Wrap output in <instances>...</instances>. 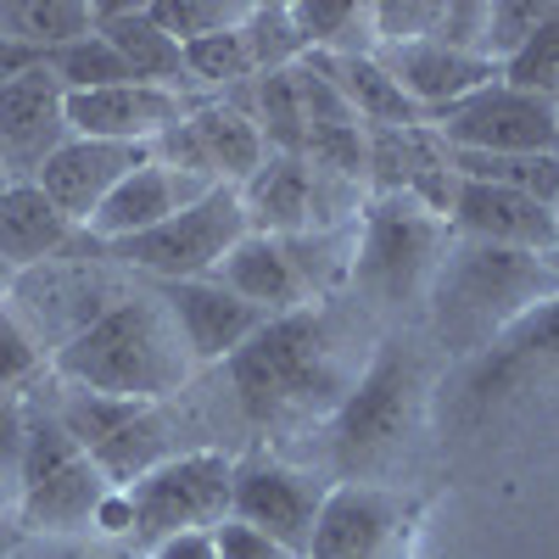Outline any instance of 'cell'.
Segmentation results:
<instances>
[{"instance_id": "cell-1", "label": "cell", "mask_w": 559, "mask_h": 559, "mask_svg": "<svg viewBox=\"0 0 559 559\" xmlns=\"http://www.w3.org/2000/svg\"><path fill=\"white\" fill-rule=\"evenodd\" d=\"M191 376H197V358L185 347L179 319L146 280L51 358V381L112 403H152V408L179 397L191 386Z\"/></svg>"}, {"instance_id": "cell-2", "label": "cell", "mask_w": 559, "mask_h": 559, "mask_svg": "<svg viewBox=\"0 0 559 559\" xmlns=\"http://www.w3.org/2000/svg\"><path fill=\"white\" fill-rule=\"evenodd\" d=\"M559 297V263L481 241H448L431 280V331L448 353H487L521 313Z\"/></svg>"}, {"instance_id": "cell-3", "label": "cell", "mask_w": 559, "mask_h": 559, "mask_svg": "<svg viewBox=\"0 0 559 559\" xmlns=\"http://www.w3.org/2000/svg\"><path fill=\"white\" fill-rule=\"evenodd\" d=\"M224 369H229V386H236V397L252 419L336 414L358 381L342 364V347H336L319 308L269 319Z\"/></svg>"}, {"instance_id": "cell-4", "label": "cell", "mask_w": 559, "mask_h": 559, "mask_svg": "<svg viewBox=\"0 0 559 559\" xmlns=\"http://www.w3.org/2000/svg\"><path fill=\"white\" fill-rule=\"evenodd\" d=\"M107 492H112V481L68 437L51 403L45 408L28 403V442H23V464H17V526L28 537H90Z\"/></svg>"}, {"instance_id": "cell-5", "label": "cell", "mask_w": 559, "mask_h": 559, "mask_svg": "<svg viewBox=\"0 0 559 559\" xmlns=\"http://www.w3.org/2000/svg\"><path fill=\"white\" fill-rule=\"evenodd\" d=\"M353 286L364 297H376L386 308L397 302H426L437 263L453 241V229L442 213H431L414 197H376L358 224H353Z\"/></svg>"}, {"instance_id": "cell-6", "label": "cell", "mask_w": 559, "mask_h": 559, "mask_svg": "<svg viewBox=\"0 0 559 559\" xmlns=\"http://www.w3.org/2000/svg\"><path fill=\"white\" fill-rule=\"evenodd\" d=\"M419 392H426L419 358L403 342H381L369 369H358L347 403L331 414V448L353 481L403 448V437L419 419Z\"/></svg>"}, {"instance_id": "cell-7", "label": "cell", "mask_w": 559, "mask_h": 559, "mask_svg": "<svg viewBox=\"0 0 559 559\" xmlns=\"http://www.w3.org/2000/svg\"><path fill=\"white\" fill-rule=\"evenodd\" d=\"M140 286L134 274H123L112 258H102L96 241H84V258H57L34 274H17L7 286L12 313L34 331V342L45 347V358H57L73 336H84L107 308H118L129 292Z\"/></svg>"}, {"instance_id": "cell-8", "label": "cell", "mask_w": 559, "mask_h": 559, "mask_svg": "<svg viewBox=\"0 0 559 559\" xmlns=\"http://www.w3.org/2000/svg\"><path fill=\"white\" fill-rule=\"evenodd\" d=\"M241 236H252L241 191L218 185V191H207L197 207L163 218L157 229H140L129 241L102 247V258H112L123 274L146 280V286H174V280H207L229 252H236Z\"/></svg>"}, {"instance_id": "cell-9", "label": "cell", "mask_w": 559, "mask_h": 559, "mask_svg": "<svg viewBox=\"0 0 559 559\" xmlns=\"http://www.w3.org/2000/svg\"><path fill=\"white\" fill-rule=\"evenodd\" d=\"M229 487H236V459L218 448H191L163 459L157 471L123 487L134 509V548L146 554L179 532H213L229 515Z\"/></svg>"}, {"instance_id": "cell-10", "label": "cell", "mask_w": 559, "mask_h": 559, "mask_svg": "<svg viewBox=\"0 0 559 559\" xmlns=\"http://www.w3.org/2000/svg\"><path fill=\"white\" fill-rule=\"evenodd\" d=\"M51 414L68 426V437L96 459V471L112 487H129L146 471H157L163 459H174L179 448H168V419L152 403H112L96 392H79L57 381Z\"/></svg>"}, {"instance_id": "cell-11", "label": "cell", "mask_w": 559, "mask_h": 559, "mask_svg": "<svg viewBox=\"0 0 559 559\" xmlns=\"http://www.w3.org/2000/svg\"><path fill=\"white\" fill-rule=\"evenodd\" d=\"M152 157L168 163V168H185L207 185H229V191H241V185L263 168L269 146H263V129L252 123V112L241 102H202L191 107V118L174 123L163 140H152Z\"/></svg>"}, {"instance_id": "cell-12", "label": "cell", "mask_w": 559, "mask_h": 559, "mask_svg": "<svg viewBox=\"0 0 559 559\" xmlns=\"http://www.w3.org/2000/svg\"><path fill=\"white\" fill-rule=\"evenodd\" d=\"M554 112H559V102H543L532 90L503 84V73H498L476 96L437 112L431 134L448 152H554Z\"/></svg>"}, {"instance_id": "cell-13", "label": "cell", "mask_w": 559, "mask_h": 559, "mask_svg": "<svg viewBox=\"0 0 559 559\" xmlns=\"http://www.w3.org/2000/svg\"><path fill=\"white\" fill-rule=\"evenodd\" d=\"M319 503H324V487L297 471V464H280V459H241L236 464V487H229V515L258 526L263 537H274L286 554L308 559V537H313V521H319Z\"/></svg>"}, {"instance_id": "cell-14", "label": "cell", "mask_w": 559, "mask_h": 559, "mask_svg": "<svg viewBox=\"0 0 559 559\" xmlns=\"http://www.w3.org/2000/svg\"><path fill=\"white\" fill-rule=\"evenodd\" d=\"M403 532H408L403 498H392L376 481H336L324 487L308 559H397Z\"/></svg>"}, {"instance_id": "cell-15", "label": "cell", "mask_w": 559, "mask_h": 559, "mask_svg": "<svg viewBox=\"0 0 559 559\" xmlns=\"http://www.w3.org/2000/svg\"><path fill=\"white\" fill-rule=\"evenodd\" d=\"M73 140L68 129V90L51 68H34L12 84H0V163L12 185H34L39 168Z\"/></svg>"}, {"instance_id": "cell-16", "label": "cell", "mask_w": 559, "mask_h": 559, "mask_svg": "<svg viewBox=\"0 0 559 559\" xmlns=\"http://www.w3.org/2000/svg\"><path fill=\"white\" fill-rule=\"evenodd\" d=\"M448 229L459 241H481V247H503V252H532V258L559 252L554 207H543L521 191H503V185H481V179L453 185Z\"/></svg>"}, {"instance_id": "cell-17", "label": "cell", "mask_w": 559, "mask_h": 559, "mask_svg": "<svg viewBox=\"0 0 559 559\" xmlns=\"http://www.w3.org/2000/svg\"><path fill=\"white\" fill-rule=\"evenodd\" d=\"M191 107H202V102H185L157 84L79 90V96H68V129L84 140H112V146H152L174 123L191 118Z\"/></svg>"}, {"instance_id": "cell-18", "label": "cell", "mask_w": 559, "mask_h": 559, "mask_svg": "<svg viewBox=\"0 0 559 559\" xmlns=\"http://www.w3.org/2000/svg\"><path fill=\"white\" fill-rule=\"evenodd\" d=\"M207 191H218V185H207V179L185 174V168H168V163L146 157V163H140V168L118 185V191L102 202V213L84 224V236L96 241V247L129 241V236H140V229H157L163 218L197 207Z\"/></svg>"}, {"instance_id": "cell-19", "label": "cell", "mask_w": 559, "mask_h": 559, "mask_svg": "<svg viewBox=\"0 0 559 559\" xmlns=\"http://www.w3.org/2000/svg\"><path fill=\"white\" fill-rule=\"evenodd\" d=\"M163 302L174 308L179 331H185V347H191L197 369L202 364H229L263 324L269 313L241 302L236 292H224L218 280H174V286H157Z\"/></svg>"}, {"instance_id": "cell-20", "label": "cell", "mask_w": 559, "mask_h": 559, "mask_svg": "<svg viewBox=\"0 0 559 559\" xmlns=\"http://www.w3.org/2000/svg\"><path fill=\"white\" fill-rule=\"evenodd\" d=\"M146 157H152V146H112V140H84V134H73L68 146L39 168L34 185L84 229L90 218L102 213V202H107Z\"/></svg>"}, {"instance_id": "cell-21", "label": "cell", "mask_w": 559, "mask_h": 559, "mask_svg": "<svg viewBox=\"0 0 559 559\" xmlns=\"http://www.w3.org/2000/svg\"><path fill=\"white\" fill-rule=\"evenodd\" d=\"M241 207L252 236H313L324 224V174L308 157H280L269 152L263 168L241 185Z\"/></svg>"}, {"instance_id": "cell-22", "label": "cell", "mask_w": 559, "mask_h": 559, "mask_svg": "<svg viewBox=\"0 0 559 559\" xmlns=\"http://www.w3.org/2000/svg\"><path fill=\"white\" fill-rule=\"evenodd\" d=\"M543 381H559V297L537 302L532 313H521L509 331L481 353V369L471 392L481 403L492 397H515V392H532Z\"/></svg>"}, {"instance_id": "cell-23", "label": "cell", "mask_w": 559, "mask_h": 559, "mask_svg": "<svg viewBox=\"0 0 559 559\" xmlns=\"http://www.w3.org/2000/svg\"><path fill=\"white\" fill-rule=\"evenodd\" d=\"M96 34L123 57L134 84H157V90H174L185 102H207L191 79V68H185V45L163 34V23L152 17L146 0H140V7L134 0H118V7L96 0Z\"/></svg>"}, {"instance_id": "cell-24", "label": "cell", "mask_w": 559, "mask_h": 559, "mask_svg": "<svg viewBox=\"0 0 559 559\" xmlns=\"http://www.w3.org/2000/svg\"><path fill=\"white\" fill-rule=\"evenodd\" d=\"M79 241H84V229L39 185H12L0 197V274H7V286L17 274H34L45 263L68 258Z\"/></svg>"}, {"instance_id": "cell-25", "label": "cell", "mask_w": 559, "mask_h": 559, "mask_svg": "<svg viewBox=\"0 0 559 559\" xmlns=\"http://www.w3.org/2000/svg\"><path fill=\"white\" fill-rule=\"evenodd\" d=\"M376 57H381V68L397 79V90L414 102V112L426 118V123H431L437 112H448L453 102L476 96L481 84H492V79H498V68H492V62L464 57V51H448V45H437V39L397 45V51H376Z\"/></svg>"}, {"instance_id": "cell-26", "label": "cell", "mask_w": 559, "mask_h": 559, "mask_svg": "<svg viewBox=\"0 0 559 559\" xmlns=\"http://www.w3.org/2000/svg\"><path fill=\"white\" fill-rule=\"evenodd\" d=\"M207 280H218V286L236 292L241 302L263 308L269 319L297 313V308H313V286L302 280L297 258L286 252V241H280V236H241L236 252H229Z\"/></svg>"}, {"instance_id": "cell-27", "label": "cell", "mask_w": 559, "mask_h": 559, "mask_svg": "<svg viewBox=\"0 0 559 559\" xmlns=\"http://www.w3.org/2000/svg\"><path fill=\"white\" fill-rule=\"evenodd\" d=\"M324 73H331V84L342 90V102L353 107V118L364 129H414V123H426L414 112V102L397 90V79L381 68V57L369 51V57H313Z\"/></svg>"}, {"instance_id": "cell-28", "label": "cell", "mask_w": 559, "mask_h": 559, "mask_svg": "<svg viewBox=\"0 0 559 559\" xmlns=\"http://www.w3.org/2000/svg\"><path fill=\"white\" fill-rule=\"evenodd\" d=\"M0 34L51 57L96 34V0H0Z\"/></svg>"}, {"instance_id": "cell-29", "label": "cell", "mask_w": 559, "mask_h": 559, "mask_svg": "<svg viewBox=\"0 0 559 559\" xmlns=\"http://www.w3.org/2000/svg\"><path fill=\"white\" fill-rule=\"evenodd\" d=\"M292 23L302 34L308 57H369L376 51V23L358 0H297Z\"/></svg>"}, {"instance_id": "cell-30", "label": "cell", "mask_w": 559, "mask_h": 559, "mask_svg": "<svg viewBox=\"0 0 559 559\" xmlns=\"http://www.w3.org/2000/svg\"><path fill=\"white\" fill-rule=\"evenodd\" d=\"M459 179H481V185H503L521 191L543 207L559 202V157L554 152H448Z\"/></svg>"}, {"instance_id": "cell-31", "label": "cell", "mask_w": 559, "mask_h": 559, "mask_svg": "<svg viewBox=\"0 0 559 559\" xmlns=\"http://www.w3.org/2000/svg\"><path fill=\"white\" fill-rule=\"evenodd\" d=\"M45 68H51V79L68 90V96H79V90H112V84H134V73L123 68V57L112 51V45H107L102 34L62 45V51L45 57Z\"/></svg>"}, {"instance_id": "cell-32", "label": "cell", "mask_w": 559, "mask_h": 559, "mask_svg": "<svg viewBox=\"0 0 559 559\" xmlns=\"http://www.w3.org/2000/svg\"><path fill=\"white\" fill-rule=\"evenodd\" d=\"M152 17L163 23L168 39L179 45H197V39H213V34H229L252 17L247 0H146Z\"/></svg>"}, {"instance_id": "cell-33", "label": "cell", "mask_w": 559, "mask_h": 559, "mask_svg": "<svg viewBox=\"0 0 559 559\" xmlns=\"http://www.w3.org/2000/svg\"><path fill=\"white\" fill-rule=\"evenodd\" d=\"M498 73H503V84L532 90V96H543V102H559V0L548 7V17L537 23V34Z\"/></svg>"}, {"instance_id": "cell-34", "label": "cell", "mask_w": 559, "mask_h": 559, "mask_svg": "<svg viewBox=\"0 0 559 559\" xmlns=\"http://www.w3.org/2000/svg\"><path fill=\"white\" fill-rule=\"evenodd\" d=\"M51 376V358H45V347L34 342V331L12 313V302L0 297V392H34V381Z\"/></svg>"}, {"instance_id": "cell-35", "label": "cell", "mask_w": 559, "mask_h": 559, "mask_svg": "<svg viewBox=\"0 0 559 559\" xmlns=\"http://www.w3.org/2000/svg\"><path fill=\"white\" fill-rule=\"evenodd\" d=\"M448 0H369V23H376V51H397V45H419L442 28Z\"/></svg>"}, {"instance_id": "cell-36", "label": "cell", "mask_w": 559, "mask_h": 559, "mask_svg": "<svg viewBox=\"0 0 559 559\" xmlns=\"http://www.w3.org/2000/svg\"><path fill=\"white\" fill-rule=\"evenodd\" d=\"M247 45H252V57H258V73H274V68H292L302 62V34L292 23V7H252L247 17Z\"/></svg>"}, {"instance_id": "cell-37", "label": "cell", "mask_w": 559, "mask_h": 559, "mask_svg": "<svg viewBox=\"0 0 559 559\" xmlns=\"http://www.w3.org/2000/svg\"><path fill=\"white\" fill-rule=\"evenodd\" d=\"M554 0H487V62L503 68L521 45L537 34Z\"/></svg>"}, {"instance_id": "cell-38", "label": "cell", "mask_w": 559, "mask_h": 559, "mask_svg": "<svg viewBox=\"0 0 559 559\" xmlns=\"http://www.w3.org/2000/svg\"><path fill=\"white\" fill-rule=\"evenodd\" d=\"M213 548H218V559H297V554H286L274 537H263L258 526H247V521H236V515H224L218 526H213Z\"/></svg>"}, {"instance_id": "cell-39", "label": "cell", "mask_w": 559, "mask_h": 559, "mask_svg": "<svg viewBox=\"0 0 559 559\" xmlns=\"http://www.w3.org/2000/svg\"><path fill=\"white\" fill-rule=\"evenodd\" d=\"M17 559H146V554L129 543H102V537H39V548Z\"/></svg>"}, {"instance_id": "cell-40", "label": "cell", "mask_w": 559, "mask_h": 559, "mask_svg": "<svg viewBox=\"0 0 559 559\" xmlns=\"http://www.w3.org/2000/svg\"><path fill=\"white\" fill-rule=\"evenodd\" d=\"M23 442H28V397L0 392V471H7V476H17Z\"/></svg>"}, {"instance_id": "cell-41", "label": "cell", "mask_w": 559, "mask_h": 559, "mask_svg": "<svg viewBox=\"0 0 559 559\" xmlns=\"http://www.w3.org/2000/svg\"><path fill=\"white\" fill-rule=\"evenodd\" d=\"M146 559H218V548H213V532H179L146 548Z\"/></svg>"}, {"instance_id": "cell-42", "label": "cell", "mask_w": 559, "mask_h": 559, "mask_svg": "<svg viewBox=\"0 0 559 559\" xmlns=\"http://www.w3.org/2000/svg\"><path fill=\"white\" fill-rule=\"evenodd\" d=\"M7 521H17V476L0 471V526Z\"/></svg>"}, {"instance_id": "cell-43", "label": "cell", "mask_w": 559, "mask_h": 559, "mask_svg": "<svg viewBox=\"0 0 559 559\" xmlns=\"http://www.w3.org/2000/svg\"><path fill=\"white\" fill-rule=\"evenodd\" d=\"M12 191V174H7V163H0V197H7Z\"/></svg>"}, {"instance_id": "cell-44", "label": "cell", "mask_w": 559, "mask_h": 559, "mask_svg": "<svg viewBox=\"0 0 559 559\" xmlns=\"http://www.w3.org/2000/svg\"><path fill=\"white\" fill-rule=\"evenodd\" d=\"M554 157H559V112H554Z\"/></svg>"}, {"instance_id": "cell-45", "label": "cell", "mask_w": 559, "mask_h": 559, "mask_svg": "<svg viewBox=\"0 0 559 559\" xmlns=\"http://www.w3.org/2000/svg\"><path fill=\"white\" fill-rule=\"evenodd\" d=\"M0 297H7V274H0Z\"/></svg>"}, {"instance_id": "cell-46", "label": "cell", "mask_w": 559, "mask_h": 559, "mask_svg": "<svg viewBox=\"0 0 559 559\" xmlns=\"http://www.w3.org/2000/svg\"><path fill=\"white\" fill-rule=\"evenodd\" d=\"M554 229H559V202H554Z\"/></svg>"}]
</instances>
